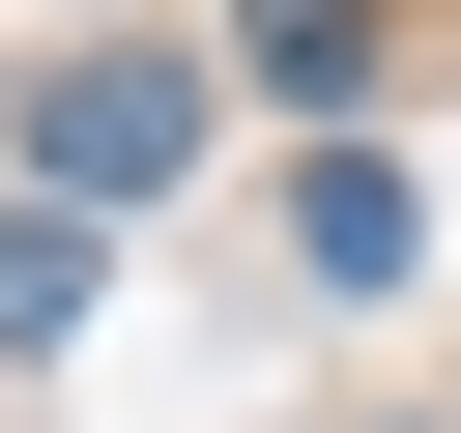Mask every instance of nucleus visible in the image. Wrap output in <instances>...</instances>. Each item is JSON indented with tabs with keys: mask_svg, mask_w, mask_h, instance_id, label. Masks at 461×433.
<instances>
[{
	"mask_svg": "<svg viewBox=\"0 0 461 433\" xmlns=\"http://www.w3.org/2000/svg\"><path fill=\"white\" fill-rule=\"evenodd\" d=\"M202 115H230L202 58H144V29H86V58H58V87L0 115V144H29V202H58V231H115V202H173V173H202Z\"/></svg>",
	"mask_w": 461,
	"mask_h": 433,
	"instance_id": "1",
	"label": "nucleus"
},
{
	"mask_svg": "<svg viewBox=\"0 0 461 433\" xmlns=\"http://www.w3.org/2000/svg\"><path fill=\"white\" fill-rule=\"evenodd\" d=\"M288 260H317V289H403V260H432L403 144H317V173H288Z\"/></svg>",
	"mask_w": 461,
	"mask_h": 433,
	"instance_id": "2",
	"label": "nucleus"
},
{
	"mask_svg": "<svg viewBox=\"0 0 461 433\" xmlns=\"http://www.w3.org/2000/svg\"><path fill=\"white\" fill-rule=\"evenodd\" d=\"M86 289H115V231H58V202H0V346H86Z\"/></svg>",
	"mask_w": 461,
	"mask_h": 433,
	"instance_id": "3",
	"label": "nucleus"
}]
</instances>
